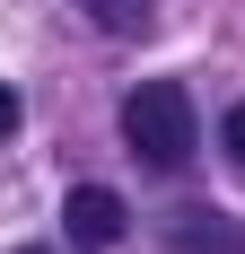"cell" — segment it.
I'll use <instances>...</instances> for the list:
<instances>
[{
    "label": "cell",
    "mask_w": 245,
    "mask_h": 254,
    "mask_svg": "<svg viewBox=\"0 0 245 254\" xmlns=\"http://www.w3.org/2000/svg\"><path fill=\"white\" fill-rule=\"evenodd\" d=\"M61 219H70V246H114V237H122V193L79 184L70 202H61Z\"/></svg>",
    "instance_id": "obj_2"
},
{
    "label": "cell",
    "mask_w": 245,
    "mask_h": 254,
    "mask_svg": "<svg viewBox=\"0 0 245 254\" xmlns=\"http://www.w3.org/2000/svg\"><path fill=\"white\" fill-rule=\"evenodd\" d=\"M97 9V26H114V35H140L149 26V0H88Z\"/></svg>",
    "instance_id": "obj_4"
},
{
    "label": "cell",
    "mask_w": 245,
    "mask_h": 254,
    "mask_svg": "<svg viewBox=\"0 0 245 254\" xmlns=\"http://www.w3.org/2000/svg\"><path fill=\"white\" fill-rule=\"evenodd\" d=\"M175 246H193V254H245L237 228H219V210H175Z\"/></svg>",
    "instance_id": "obj_3"
},
{
    "label": "cell",
    "mask_w": 245,
    "mask_h": 254,
    "mask_svg": "<svg viewBox=\"0 0 245 254\" xmlns=\"http://www.w3.org/2000/svg\"><path fill=\"white\" fill-rule=\"evenodd\" d=\"M219 140H228V158H237V167H245V97L228 105V123H219Z\"/></svg>",
    "instance_id": "obj_5"
},
{
    "label": "cell",
    "mask_w": 245,
    "mask_h": 254,
    "mask_svg": "<svg viewBox=\"0 0 245 254\" xmlns=\"http://www.w3.org/2000/svg\"><path fill=\"white\" fill-rule=\"evenodd\" d=\"M26 254H35V246H26Z\"/></svg>",
    "instance_id": "obj_6"
},
{
    "label": "cell",
    "mask_w": 245,
    "mask_h": 254,
    "mask_svg": "<svg viewBox=\"0 0 245 254\" xmlns=\"http://www.w3.org/2000/svg\"><path fill=\"white\" fill-rule=\"evenodd\" d=\"M122 140L149 167H184L193 158V97H184V79H140L122 97Z\"/></svg>",
    "instance_id": "obj_1"
}]
</instances>
